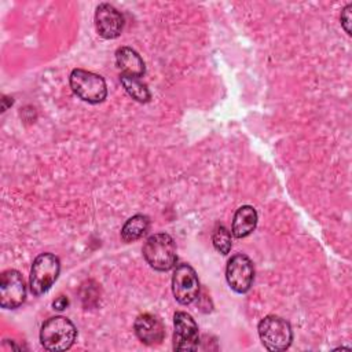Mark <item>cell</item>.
I'll return each mask as SVG.
<instances>
[{"instance_id":"15","label":"cell","mask_w":352,"mask_h":352,"mask_svg":"<svg viewBox=\"0 0 352 352\" xmlns=\"http://www.w3.org/2000/svg\"><path fill=\"white\" fill-rule=\"evenodd\" d=\"M120 81L126 91V94L139 103H147L151 99V94L147 85L138 77H131L125 74H120Z\"/></svg>"},{"instance_id":"3","label":"cell","mask_w":352,"mask_h":352,"mask_svg":"<svg viewBox=\"0 0 352 352\" xmlns=\"http://www.w3.org/2000/svg\"><path fill=\"white\" fill-rule=\"evenodd\" d=\"M258 337L265 349L278 352L285 351L293 341V330L290 323L276 315H268L258 322Z\"/></svg>"},{"instance_id":"9","label":"cell","mask_w":352,"mask_h":352,"mask_svg":"<svg viewBox=\"0 0 352 352\" xmlns=\"http://www.w3.org/2000/svg\"><path fill=\"white\" fill-rule=\"evenodd\" d=\"M26 298V286L23 278L16 270H6L0 276V305L6 309H14L22 305Z\"/></svg>"},{"instance_id":"7","label":"cell","mask_w":352,"mask_h":352,"mask_svg":"<svg viewBox=\"0 0 352 352\" xmlns=\"http://www.w3.org/2000/svg\"><path fill=\"white\" fill-rule=\"evenodd\" d=\"M226 279L228 286L235 293H246L254 279L253 261L243 253H236L231 256L226 267Z\"/></svg>"},{"instance_id":"1","label":"cell","mask_w":352,"mask_h":352,"mask_svg":"<svg viewBox=\"0 0 352 352\" xmlns=\"http://www.w3.org/2000/svg\"><path fill=\"white\" fill-rule=\"evenodd\" d=\"M142 252L146 263L155 271L166 272L176 265V245L173 238L166 232H158L148 236Z\"/></svg>"},{"instance_id":"5","label":"cell","mask_w":352,"mask_h":352,"mask_svg":"<svg viewBox=\"0 0 352 352\" xmlns=\"http://www.w3.org/2000/svg\"><path fill=\"white\" fill-rule=\"evenodd\" d=\"M60 272V261L52 253L38 254L30 268L29 286L34 296H41L47 293L55 283Z\"/></svg>"},{"instance_id":"6","label":"cell","mask_w":352,"mask_h":352,"mask_svg":"<svg viewBox=\"0 0 352 352\" xmlns=\"http://www.w3.org/2000/svg\"><path fill=\"white\" fill-rule=\"evenodd\" d=\"M172 293L182 305L191 304L199 294V280L195 270L190 264L176 265L172 275Z\"/></svg>"},{"instance_id":"14","label":"cell","mask_w":352,"mask_h":352,"mask_svg":"<svg viewBox=\"0 0 352 352\" xmlns=\"http://www.w3.org/2000/svg\"><path fill=\"white\" fill-rule=\"evenodd\" d=\"M150 227V219L146 214H135L129 217L121 228V239L124 242H135L140 239Z\"/></svg>"},{"instance_id":"8","label":"cell","mask_w":352,"mask_h":352,"mask_svg":"<svg viewBox=\"0 0 352 352\" xmlns=\"http://www.w3.org/2000/svg\"><path fill=\"white\" fill-rule=\"evenodd\" d=\"M173 349L180 352L197 351L199 344V331L194 318L184 311H177L173 315Z\"/></svg>"},{"instance_id":"13","label":"cell","mask_w":352,"mask_h":352,"mask_svg":"<svg viewBox=\"0 0 352 352\" xmlns=\"http://www.w3.org/2000/svg\"><path fill=\"white\" fill-rule=\"evenodd\" d=\"M256 226H257L256 209L250 205H242L241 208L236 209L234 214L231 232L235 238H245L256 230Z\"/></svg>"},{"instance_id":"16","label":"cell","mask_w":352,"mask_h":352,"mask_svg":"<svg viewBox=\"0 0 352 352\" xmlns=\"http://www.w3.org/2000/svg\"><path fill=\"white\" fill-rule=\"evenodd\" d=\"M212 243L219 253L228 254L232 246V238H231L230 230L223 224H217L212 232Z\"/></svg>"},{"instance_id":"17","label":"cell","mask_w":352,"mask_h":352,"mask_svg":"<svg viewBox=\"0 0 352 352\" xmlns=\"http://www.w3.org/2000/svg\"><path fill=\"white\" fill-rule=\"evenodd\" d=\"M351 21H352V4L349 3L342 11H341V25L346 34L351 36Z\"/></svg>"},{"instance_id":"18","label":"cell","mask_w":352,"mask_h":352,"mask_svg":"<svg viewBox=\"0 0 352 352\" xmlns=\"http://www.w3.org/2000/svg\"><path fill=\"white\" fill-rule=\"evenodd\" d=\"M54 308L58 311H63L67 305H69V300L65 296H59L54 302H52Z\"/></svg>"},{"instance_id":"11","label":"cell","mask_w":352,"mask_h":352,"mask_svg":"<svg viewBox=\"0 0 352 352\" xmlns=\"http://www.w3.org/2000/svg\"><path fill=\"white\" fill-rule=\"evenodd\" d=\"M133 329L136 337L146 345L160 344L165 337V329L161 320L151 314L139 315L135 320Z\"/></svg>"},{"instance_id":"10","label":"cell","mask_w":352,"mask_h":352,"mask_svg":"<svg viewBox=\"0 0 352 352\" xmlns=\"http://www.w3.org/2000/svg\"><path fill=\"white\" fill-rule=\"evenodd\" d=\"M95 26L100 37L113 40L117 38L124 29V16L111 4L102 3L95 11Z\"/></svg>"},{"instance_id":"4","label":"cell","mask_w":352,"mask_h":352,"mask_svg":"<svg viewBox=\"0 0 352 352\" xmlns=\"http://www.w3.org/2000/svg\"><path fill=\"white\" fill-rule=\"evenodd\" d=\"M69 84L72 91L84 102L91 104L100 103L107 96V85L100 74L74 69L69 76Z\"/></svg>"},{"instance_id":"12","label":"cell","mask_w":352,"mask_h":352,"mask_svg":"<svg viewBox=\"0 0 352 352\" xmlns=\"http://www.w3.org/2000/svg\"><path fill=\"white\" fill-rule=\"evenodd\" d=\"M116 63L121 70V74L131 77H143L146 72L144 62L142 56L131 47H120L116 51Z\"/></svg>"},{"instance_id":"2","label":"cell","mask_w":352,"mask_h":352,"mask_svg":"<svg viewBox=\"0 0 352 352\" xmlns=\"http://www.w3.org/2000/svg\"><path fill=\"white\" fill-rule=\"evenodd\" d=\"M76 337V326L65 316H52L47 319L40 330V342L44 349L51 352L69 349L74 344Z\"/></svg>"}]
</instances>
